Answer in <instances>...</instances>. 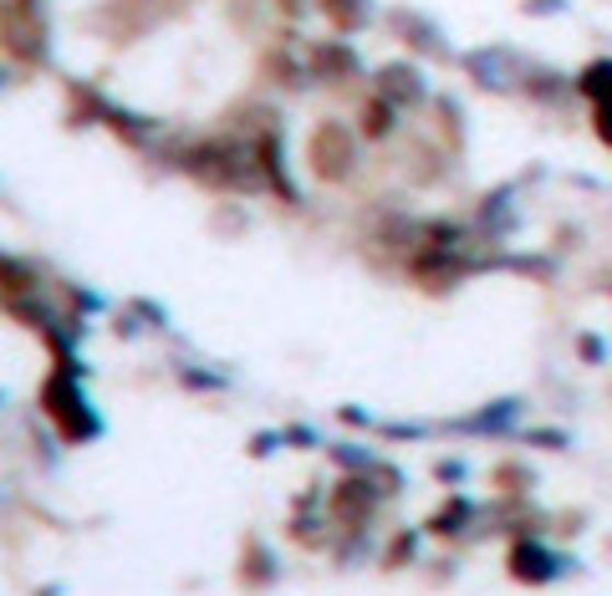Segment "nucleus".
<instances>
[{
  "label": "nucleus",
  "instance_id": "f257e3e1",
  "mask_svg": "<svg viewBox=\"0 0 612 596\" xmlns=\"http://www.w3.org/2000/svg\"><path fill=\"white\" fill-rule=\"evenodd\" d=\"M184 174L205 189H255L266 179L261 174V153L235 143V138H209L184 153Z\"/></svg>",
  "mask_w": 612,
  "mask_h": 596
},
{
  "label": "nucleus",
  "instance_id": "f03ea898",
  "mask_svg": "<svg viewBox=\"0 0 612 596\" xmlns=\"http://www.w3.org/2000/svg\"><path fill=\"white\" fill-rule=\"evenodd\" d=\"M42 408L51 413V423H57V433L67 439V444H88V439H97V413L88 408V398H82V388H77L72 373H51L42 383Z\"/></svg>",
  "mask_w": 612,
  "mask_h": 596
},
{
  "label": "nucleus",
  "instance_id": "7ed1b4c3",
  "mask_svg": "<svg viewBox=\"0 0 612 596\" xmlns=\"http://www.w3.org/2000/svg\"><path fill=\"white\" fill-rule=\"evenodd\" d=\"M307 164L322 184H343L353 168H358V138L343 122H316L312 138H307Z\"/></svg>",
  "mask_w": 612,
  "mask_h": 596
},
{
  "label": "nucleus",
  "instance_id": "20e7f679",
  "mask_svg": "<svg viewBox=\"0 0 612 596\" xmlns=\"http://www.w3.org/2000/svg\"><path fill=\"white\" fill-rule=\"evenodd\" d=\"M373 505H378V490L368 479H343V484L332 490V521L337 525H368Z\"/></svg>",
  "mask_w": 612,
  "mask_h": 596
},
{
  "label": "nucleus",
  "instance_id": "39448f33",
  "mask_svg": "<svg viewBox=\"0 0 612 596\" xmlns=\"http://www.w3.org/2000/svg\"><path fill=\"white\" fill-rule=\"evenodd\" d=\"M510 576L526 586H541L556 576V556L541 546V540H516L510 546Z\"/></svg>",
  "mask_w": 612,
  "mask_h": 596
},
{
  "label": "nucleus",
  "instance_id": "423d86ee",
  "mask_svg": "<svg viewBox=\"0 0 612 596\" xmlns=\"http://www.w3.org/2000/svg\"><path fill=\"white\" fill-rule=\"evenodd\" d=\"M414 276L424 291H449V285L464 276V260L454 250H424L414 260Z\"/></svg>",
  "mask_w": 612,
  "mask_h": 596
},
{
  "label": "nucleus",
  "instance_id": "0eeeda50",
  "mask_svg": "<svg viewBox=\"0 0 612 596\" xmlns=\"http://www.w3.org/2000/svg\"><path fill=\"white\" fill-rule=\"evenodd\" d=\"M378 92H383L393 107H408L424 97V77H418L408 61H389V67L378 72Z\"/></svg>",
  "mask_w": 612,
  "mask_h": 596
},
{
  "label": "nucleus",
  "instance_id": "6e6552de",
  "mask_svg": "<svg viewBox=\"0 0 612 596\" xmlns=\"http://www.w3.org/2000/svg\"><path fill=\"white\" fill-rule=\"evenodd\" d=\"M307 61H312V72L332 77V82H343V77L358 72V51H353V46H337V42H316Z\"/></svg>",
  "mask_w": 612,
  "mask_h": 596
},
{
  "label": "nucleus",
  "instance_id": "1a4fd4ad",
  "mask_svg": "<svg viewBox=\"0 0 612 596\" xmlns=\"http://www.w3.org/2000/svg\"><path fill=\"white\" fill-rule=\"evenodd\" d=\"M577 92H582L592 107H598V103H612V57L587 61L582 72H577Z\"/></svg>",
  "mask_w": 612,
  "mask_h": 596
},
{
  "label": "nucleus",
  "instance_id": "9d476101",
  "mask_svg": "<svg viewBox=\"0 0 612 596\" xmlns=\"http://www.w3.org/2000/svg\"><path fill=\"white\" fill-rule=\"evenodd\" d=\"M255 153H261V174H266V184H276V195L297 199V184L286 179V168H281V143H276V133L261 138V143H255Z\"/></svg>",
  "mask_w": 612,
  "mask_h": 596
},
{
  "label": "nucleus",
  "instance_id": "9b49d317",
  "mask_svg": "<svg viewBox=\"0 0 612 596\" xmlns=\"http://www.w3.org/2000/svg\"><path fill=\"white\" fill-rule=\"evenodd\" d=\"M506 51H480V57H470V77H475L485 92H510L516 82L510 77H500V67H506Z\"/></svg>",
  "mask_w": 612,
  "mask_h": 596
},
{
  "label": "nucleus",
  "instance_id": "f8f14e48",
  "mask_svg": "<svg viewBox=\"0 0 612 596\" xmlns=\"http://www.w3.org/2000/svg\"><path fill=\"white\" fill-rule=\"evenodd\" d=\"M393 26H404L399 36H404L408 46H418V51H434V57H444V42H439V31H429V21H418V15L399 11V15H393Z\"/></svg>",
  "mask_w": 612,
  "mask_h": 596
},
{
  "label": "nucleus",
  "instance_id": "ddd939ff",
  "mask_svg": "<svg viewBox=\"0 0 612 596\" xmlns=\"http://www.w3.org/2000/svg\"><path fill=\"white\" fill-rule=\"evenodd\" d=\"M393 113H399V107H393L383 92H378V97H368V103H362V133H368V138H389Z\"/></svg>",
  "mask_w": 612,
  "mask_h": 596
},
{
  "label": "nucleus",
  "instance_id": "4468645a",
  "mask_svg": "<svg viewBox=\"0 0 612 596\" xmlns=\"http://www.w3.org/2000/svg\"><path fill=\"white\" fill-rule=\"evenodd\" d=\"M470 515H475V505H470V500H449L439 515H429V530H434V536H454V530H464V521H470Z\"/></svg>",
  "mask_w": 612,
  "mask_h": 596
},
{
  "label": "nucleus",
  "instance_id": "2eb2a0df",
  "mask_svg": "<svg viewBox=\"0 0 612 596\" xmlns=\"http://www.w3.org/2000/svg\"><path fill=\"white\" fill-rule=\"evenodd\" d=\"M316 5L332 15V26L337 31H353L362 21V0H316Z\"/></svg>",
  "mask_w": 612,
  "mask_h": 596
},
{
  "label": "nucleus",
  "instance_id": "dca6fc26",
  "mask_svg": "<svg viewBox=\"0 0 612 596\" xmlns=\"http://www.w3.org/2000/svg\"><path fill=\"white\" fill-rule=\"evenodd\" d=\"M270 556H266V546L261 540H245V582H270Z\"/></svg>",
  "mask_w": 612,
  "mask_h": 596
},
{
  "label": "nucleus",
  "instance_id": "f3484780",
  "mask_svg": "<svg viewBox=\"0 0 612 596\" xmlns=\"http://www.w3.org/2000/svg\"><path fill=\"white\" fill-rule=\"evenodd\" d=\"M495 484H500V490H516V494H526L531 490V469H521V464H500V469H495Z\"/></svg>",
  "mask_w": 612,
  "mask_h": 596
},
{
  "label": "nucleus",
  "instance_id": "a211bd4d",
  "mask_svg": "<svg viewBox=\"0 0 612 596\" xmlns=\"http://www.w3.org/2000/svg\"><path fill=\"white\" fill-rule=\"evenodd\" d=\"M31 285H36L31 281V270L21 266V260H5V301H21V291L31 296Z\"/></svg>",
  "mask_w": 612,
  "mask_h": 596
},
{
  "label": "nucleus",
  "instance_id": "6ab92c4d",
  "mask_svg": "<svg viewBox=\"0 0 612 596\" xmlns=\"http://www.w3.org/2000/svg\"><path fill=\"white\" fill-rule=\"evenodd\" d=\"M592 133H598L602 143L612 149V103H598V107H592Z\"/></svg>",
  "mask_w": 612,
  "mask_h": 596
},
{
  "label": "nucleus",
  "instance_id": "aec40b11",
  "mask_svg": "<svg viewBox=\"0 0 612 596\" xmlns=\"http://www.w3.org/2000/svg\"><path fill=\"white\" fill-rule=\"evenodd\" d=\"M531 444H536V448H562V444H567V433H562V429H536V433H531Z\"/></svg>",
  "mask_w": 612,
  "mask_h": 596
},
{
  "label": "nucleus",
  "instance_id": "412c9836",
  "mask_svg": "<svg viewBox=\"0 0 612 596\" xmlns=\"http://www.w3.org/2000/svg\"><path fill=\"white\" fill-rule=\"evenodd\" d=\"M577 347H582V362H602V358H608V347H602V337H582Z\"/></svg>",
  "mask_w": 612,
  "mask_h": 596
}]
</instances>
